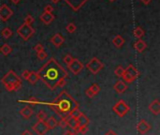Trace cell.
<instances>
[{
	"label": "cell",
	"instance_id": "cell-43",
	"mask_svg": "<svg viewBox=\"0 0 160 135\" xmlns=\"http://www.w3.org/2000/svg\"><path fill=\"white\" fill-rule=\"evenodd\" d=\"M141 1L144 5H148V4L151 2V0H141Z\"/></svg>",
	"mask_w": 160,
	"mask_h": 135
},
{
	"label": "cell",
	"instance_id": "cell-10",
	"mask_svg": "<svg viewBox=\"0 0 160 135\" xmlns=\"http://www.w3.org/2000/svg\"><path fill=\"white\" fill-rule=\"evenodd\" d=\"M33 130L38 135H45V133L49 130L44 123V121H38L33 126Z\"/></svg>",
	"mask_w": 160,
	"mask_h": 135
},
{
	"label": "cell",
	"instance_id": "cell-13",
	"mask_svg": "<svg viewBox=\"0 0 160 135\" xmlns=\"http://www.w3.org/2000/svg\"><path fill=\"white\" fill-rule=\"evenodd\" d=\"M148 109H149V111L155 115H158L160 114V101L158 100H155L153 101L149 106H148Z\"/></svg>",
	"mask_w": 160,
	"mask_h": 135
},
{
	"label": "cell",
	"instance_id": "cell-32",
	"mask_svg": "<svg viewBox=\"0 0 160 135\" xmlns=\"http://www.w3.org/2000/svg\"><path fill=\"white\" fill-rule=\"evenodd\" d=\"M74 59L72 56H71V55H69V54H68V55H65V57H64V62H65V64L67 65V66H68L71 62H72V60Z\"/></svg>",
	"mask_w": 160,
	"mask_h": 135
},
{
	"label": "cell",
	"instance_id": "cell-44",
	"mask_svg": "<svg viewBox=\"0 0 160 135\" xmlns=\"http://www.w3.org/2000/svg\"><path fill=\"white\" fill-rule=\"evenodd\" d=\"M72 133H73V131H71V130H66L64 132V135H71Z\"/></svg>",
	"mask_w": 160,
	"mask_h": 135
},
{
	"label": "cell",
	"instance_id": "cell-14",
	"mask_svg": "<svg viewBox=\"0 0 160 135\" xmlns=\"http://www.w3.org/2000/svg\"><path fill=\"white\" fill-rule=\"evenodd\" d=\"M100 91V87L99 85L96 84V83H94L92 84L91 87L85 91V95L87 96L88 98H90V99H92V98H94L96 94H98V92Z\"/></svg>",
	"mask_w": 160,
	"mask_h": 135
},
{
	"label": "cell",
	"instance_id": "cell-17",
	"mask_svg": "<svg viewBox=\"0 0 160 135\" xmlns=\"http://www.w3.org/2000/svg\"><path fill=\"white\" fill-rule=\"evenodd\" d=\"M20 115L23 117V118H26V119H28L32 116L33 115V110L28 106L26 105V107H23V109L20 110Z\"/></svg>",
	"mask_w": 160,
	"mask_h": 135
},
{
	"label": "cell",
	"instance_id": "cell-35",
	"mask_svg": "<svg viewBox=\"0 0 160 135\" xmlns=\"http://www.w3.org/2000/svg\"><path fill=\"white\" fill-rule=\"evenodd\" d=\"M81 114H82V112L79 110V108H77V109H74V110H73V111L70 113L69 115H71V116H73V117H75V118H78V116H79Z\"/></svg>",
	"mask_w": 160,
	"mask_h": 135
},
{
	"label": "cell",
	"instance_id": "cell-37",
	"mask_svg": "<svg viewBox=\"0 0 160 135\" xmlns=\"http://www.w3.org/2000/svg\"><path fill=\"white\" fill-rule=\"evenodd\" d=\"M89 130V128L88 126H82V127H79V133L81 134H85L87 133Z\"/></svg>",
	"mask_w": 160,
	"mask_h": 135
},
{
	"label": "cell",
	"instance_id": "cell-27",
	"mask_svg": "<svg viewBox=\"0 0 160 135\" xmlns=\"http://www.w3.org/2000/svg\"><path fill=\"white\" fill-rule=\"evenodd\" d=\"M1 35H2V37H3L4 39H9V38H10V37L12 36V31L10 30V28L5 27V28L2 29Z\"/></svg>",
	"mask_w": 160,
	"mask_h": 135
},
{
	"label": "cell",
	"instance_id": "cell-15",
	"mask_svg": "<svg viewBox=\"0 0 160 135\" xmlns=\"http://www.w3.org/2000/svg\"><path fill=\"white\" fill-rule=\"evenodd\" d=\"M64 41H65L64 38H63V37L61 36L59 33L55 34L54 36H53L52 38H51V42H52V44H53L54 47H56V48H59L61 45H62V44L64 43Z\"/></svg>",
	"mask_w": 160,
	"mask_h": 135
},
{
	"label": "cell",
	"instance_id": "cell-9",
	"mask_svg": "<svg viewBox=\"0 0 160 135\" xmlns=\"http://www.w3.org/2000/svg\"><path fill=\"white\" fill-rule=\"evenodd\" d=\"M13 14V11L10 9V8H9L8 5L3 4L1 7H0V20L3 22H7L11 16Z\"/></svg>",
	"mask_w": 160,
	"mask_h": 135
},
{
	"label": "cell",
	"instance_id": "cell-42",
	"mask_svg": "<svg viewBox=\"0 0 160 135\" xmlns=\"http://www.w3.org/2000/svg\"><path fill=\"white\" fill-rule=\"evenodd\" d=\"M104 135H117V134H116V133H115L113 130H109V131H108V132H106Z\"/></svg>",
	"mask_w": 160,
	"mask_h": 135
},
{
	"label": "cell",
	"instance_id": "cell-20",
	"mask_svg": "<svg viewBox=\"0 0 160 135\" xmlns=\"http://www.w3.org/2000/svg\"><path fill=\"white\" fill-rule=\"evenodd\" d=\"M146 47H147V44L142 40H138L136 42H135V44H134L135 50H136L138 53H142L145 50V49H146Z\"/></svg>",
	"mask_w": 160,
	"mask_h": 135
},
{
	"label": "cell",
	"instance_id": "cell-11",
	"mask_svg": "<svg viewBox=\"0 0 160 135\" xmlns=\"http://www.w3.org/2000/svg\"><path fill=\"white\" fill-rule=\"evenodd\" d=\"M136 129H137V130H138L141 134L144 135V134H146L147 132H148V131L150 130L151 126H150V124H149L147 121H145L144 119H141V120L139 122V123L137 124Z\"/></svg>",
	"mask_w": 160,
	"mask_h": 135
},
{
	"label": "cell",
	"instance_id": "cell-26",
	"mask_svg": "<svg viewBox=\"0 0 160 135\" xmlns=\"http://www.w3.org/2000/svg\"><path fill=\"white\" fill-rule=\"evenodd\" d=\"M144 30L141 27H136L134 30H133V35H134V37L135 38H137L138 40H141L142 37H143V35H144Z\"/></svg>",
	"mask_w": 160,
	"mask_h": 135
},
{
	"label": "cell",
	"instance_id": "cell-34",
	"mask_svg": "<svg viewBox=\"0 0 160 135\" xmlns=\"http://www.w3.org/2000/svg\"><path fill=\"white\" fill-rule=\"evenodd\" d=\"M35 22V19L34 17H32L30 14H28L26 18H24V23L28 24V26H31V24Z\"/></svg>",
	"mask_w": 160,
	"mask_h": 135
},
{
	"label": "cell",
	"instance_id": "cell-8",
	"mask_svg": "<svg viewBox=\"0 0 160 135\" xmlns=\"http://www.w3.org/2000/svg\"><path fill=\"white\" fill-rule=\"evenodd\" d=\"M68 69H69L74 75H78L79 73L82 70L83 65H82V63L81 62L80 60L74 58V59L72 60V62L68 66Z\"/></svg>",
	"mask_w": 160,
	"mask_h": 135
},
{
	"label": "cell",
	"instance_id": "cell-28",
	"mask_svg": "<svg viewBox=\"0 0 160 135\" xmlns=\"http://www.w3.org/2000/svg\"><path fill=\"white\" fill-rule=\"evenodd\" d=\"M124 71H125V69L123 68L122 66H118L115 69H114V74L116 77L118 78H122L123 74H124Z\"/></svg>",
	"mask_w": 160,
	"mask_h": 135
},
{
	"label": "cell",
	"instance_id": "cell-21",
	"mask_svg": "<svg viewBox=\"0 0 160 135\" xmlns=\"http://www.w3.org/2000/svg\"><path fill=\"white\" fill-rule=\"evenodd\" d=\"M65 118H66V120H67L68 127L71 128L73 130H74L77 127H79V126H78V123H77V118L73 117V116H71V115H68V116H67V117H65Z\"/></svg>",
	"mask_w": 160,
	"mask_h": 135
},
{
	"label": "cell",
	"instance_id": "cell-22",
	"mask_svg": "<svg viewBox=\"0 0 160 135\" xmlns=\"http://www.w3.org/2000/svg\"><path fill=\"white\" fill-rule=\"evenodd\" d=\"M125 43V40L121 35H117L113 39V44L116 48H121Z\"/></svg>",
	"mask_w": 160,
	"mask_h": 135
},
{
	"label": "cell",
	"instance_id": "cell-23",
	"mask_svg": "<svg viewBox=\"0 0 160 135\" xmlns=\"http://www.w3.org/2000/svg\"><path fill=\"white\" fill-rule=\"evenodd\" d=\"M74 1L77 2L76 4V10H78L79 9H81V7L87 1V0H66V2L72 8L73 7V4H74Z\"/></svg>",
	"mask_w": 160,
	"mask_h": 135
},
{
	"label": "cell",
	"instance_id": "cell-5",
	"mask_svg": "<svg viewBox=\"0 0 160 135\" xmlns=\"http://www.w3.org/2000/svg\"><path fill=\"white\" fill-rule=\"evenodd\" d=\"M16 33L21 37L23 41H28L31 37L35 34V29L31 26H28V24L23 23L22 26L17 29Z\"/></svg>",
	"mask_w": 160,
	"mask_h": 135
},
{
	"label": "cell",
	"instance_id": "cell-18",
	"mask_svg": "<svg viewBox=\"0 0 160 135\" xmlns=\"http://www.w3.org/2000/svg\"><path fill=\"white\" fill-rule=\"evenodd\" d=\"M77 123L79 127H82V126H88V124L90 123V120L89 118L86 116L84 114H81L78 118H77Z\"/></svg>",
	"mask_w": 160,
	"mask_h": 135
},
{
	"label": "cell",
	"instance_id": "cell-7",
	"mask_svg": "<svg viewBox=\"0 0 160 135\" xmlns=\"http://www.w3.org/2000/svg\"><path fill=\"white\" fill-rule=\"evenodd\" d=\"M86 68H87L93 74H97V73L104 68V64L97 57H93L89 62L86 64Z\"/></svg>",
	"mask_w": 160,
	"mask_h": 135
},
{
	"label": "cell",
	"instance_id": "cell-19",
	"mask_svg": "<svg viewBox=\"0 0 160 135\" xmlns=\"http://www.w3.org/2000/svg\"><path fill=\"white\" fill-rule=\"evenodd\" d=\"M44 123H45L48 130H54L57 127V121L54 116H51V117H49L48 119H46L44 121Z\"/></svg>",
	"mask_w": 160,
	"mask_h": 135
},
{
	"label": "cell",
	"instance_id": "cell-41",
	"mask_svg": "<svg viewBox=\"0 0 160 135\" xmlns=\"http://www.w3.org/2000/svg\"><path fill=\"white\" fill-rule=\"evenodd\" d=\"M22 135H33V134H32V132H31L30 130H26L24 131H23Z\"/></svg>",
	"mask_w": 160,
	"mask_h": 135
},
{
	"label": "cell",
	"instance_id": "cell-38",
	"mask_svg": "<svg viewBox=\"0 0 160 135\" xmlns=\"http://www.w3.org/2000/svg\"><path fill=\"white\" fill-rule=\"evenodd\" d=\"M37 56H38V58L40 60H44L47 57V54L44 51H42V52H40V53H37Z\"/></svg>",
	"mask_w": 160,
	"mask_h": 135
},
{
	"label": "cell",
	"instance_id": "cell-25",
	"mask_svg": "<svg viewBox=\"0 0 160 135\" xmlns=\"http://www.w3.org/2000/svg\"><path fill=\"white\" fill-rule=\"evenodd\" d=\"M39 80H40V78H39V75H38V72L37 71H30V75H29L27 81L31 84H35Z\"/></svg>",
	"mask_w": 160,
	"mask_h": 135
},
{
	"label": "cell",
	"instance_id": "cell-1",
	"mask_svg": "<svg viewBox=\"0 0 160 135\" xmlns=\"http://www.w3.org/2000/svg\"><path fill=\"white\" fill-rule=\"evenodd\" d=\"M37 72L39 78L51 90H54L58 87H64L66 78L68 76L67 70L53 57Z\"/></svg>",
	"mask_w": 160,
	"mask_h": 135
},
{
	"label": "cell",
	"instance_id": "cell-45",
	"mask_svg": "<svg viewBox=\"0 0 160 135\" xmlns=\"http://www.w3.org/2000/svg\"><path fill=\"white\" fill-rule=\"evenodd\" d=\"M10 1H11L12 3H14V4H18V3L20 2V0H10Z\"/></svg>",
	"mask_w": 160,
	"mask_h": 135
},
{
	"label": "cell",
	"instance_id": "cell-24",
	"mask_svg": "<svg viewBox=\"0 0 160 135\" xmlns=\"http://www.w3.org/2000/svg\"><path fill=\"white\" fill-rule=\"evenodd\" d=\"M11 52H12V48L9 44H7V43L3 44L1 47H0V53H1L5 56L9 55Z\"/></svg>",
	"mask_w": 160,
	"mask_h": 135
},
{
	"label": "cell",
	"instance_id": "cell-29",
	"mask_svg": "<svg viewBox=\"0 0 160 135\" xmlns=\"http://www.w3.org/2000/svg\"><path fill=\"white\" fill-rule=\"evenodd\" d=\"M76 24L74 23H69L68 26L66 27V30L68 32V33H70V34H72V33H74L75 31H76Z\"/></svg>",
	"mask_w": 160,
	"mask_h": 135
},
{
	"label": "cell",
	"instance_id": "cell-47",
	"mask_svg": "<svg viewBox=\"0 0 160 135\" xmlns=\"http://www.w3.org/2000/svg\"><path fill=\"white\" fill-rule=\"evenodd\" d=\"M109 1H110V2H114L115 0H109Z\"/></svg>",
	"mask_w": 160,
	"mask_h": 135
},
{
	"label": "cell",
	"instance_id": "cell-2",
	"mask_svg": "<svg viewBox=\"0 0 160 135\" xmlns=\"http://www.w3.org/2000/svg\"><path fill=\"white\" fill-rule=\"evenodd\" d=\"M47 104L61 118L68 116L73 110L79 108V103L65 90L61 92L52 102H49Z\"/></svg>",
	"mask_w": 160,
	"mask_h": 135
},
{
	"label": "cell",
	"instance_id": "cell-48",
	"mask_svg": "<svg viewBox=\"0 0 160 135\" xmlns=\"http://www.w3.org/2000/svg\"><path fill=\"white\" fill-rule=\"evenodd\" d=\"M71 135H78V134H76V133H74V132H73V133H72Z\"/></svg>",
	"mask_w": 160,
	"mask_h": 135
},
{
	"label": "cell",
	"instance_id": "cell-46",
	"mask_svg": "<svg viewBox=\"0 0 160 135\" xmlns=\"http://www.w3.org/2000/svg\"><path fill=\"white\" fill-rule=\"evenodd\" d=\"M59 1H60V0H51V2L54 3V4H56V3H58Z\"/></svg>",
	"mask_w": 160,
	"mask_h": 135
},
{
	"label": "cell",
	"instance_id": "cell-39",
	"mask_svg": "<svg viewBox=\"0 0 160 135\" xmlns=\"http://www.w3.org/2000/svg\"><path fill=\"white\" fill-rule=\"evenodd\" d=\"M29 75H30V71L27 70V69H26V70H23V71L22 76H21V77H22L23 79H24V80H27L28 77H29Z\"/></svg>",
	"mask_w": 160,
	"mask_h": 135
},
{
	"label": "cell",
	"instance_id": "cell-3",
	"mask_svg": "<svg viewBox=\"0 0 160 135\" xmlns=\"http://www.w3.org/2000/svg\"><path fill=\"white\" fill-rule=\"evenodd\" d=\"M1 83L9 92L18 91L22 87V79L13 70H9L1 79Z\"/></svg>",
	"mask_w": 160,
	"mask_h": 135
},
{
	"label": "cell",
	"instance_id": "cell-16",
	"mask_svg": "<svg viewBox=\"0 0 160 135\" xmlns=\"http://www.w3.org/2000/svg\"><path fill=\"white\" fill-rule=\"evenodd\" d=\"M40 21L43 23L49 24V23H51L54 20V15H53V13H47V12H43V13L40 15Z\"/></svg>",
	"mask_w": 160,
	"mask_h": 135
},
{
	"label": "cell",
	"instance_id": "cell-6",
	"mask_svg": "<svg viewBox=\"0 0 160 135\" xmlns=\"http://www.w3.org/2000/svg\"><path fill=\"white\" fill-rule=\"evenodd\" d=\"M129 106L127 104V102L123 100H120L119 101H117L115 103V105H113V111L119 116V117H123L125 116L128 112H129Z\"/></svg>",
	"mask_w": 160,
	"mask_h": 135
},
{
	"label": "cell",
	"instance_id": "cell-30",
	"mask_svg": "<svg viewBox=\"0 0 160 135\" xmlns=\"http://www.w3.org/2000/svg\"><path fill=\"white\" fill-rule=\"evenodd\" d=\"M37 118H38L39 121H45L46 118H47V115L44 111H42V110H40V111L37 114Z\"/></svg>",
	"mask_w": 160,
	"mask_h": 135
},
{
	"label": "cell",
	"instance_id": "cell-36",
	"mask_svg": "<svg viewBox=\"0 0 160 135\" xmlns=\"http://www.w3.org/2000/svg\"><path fill=\"white\" fill-rule=\"evenodd\" d=\"M34 50L37 52V53H40V52H42L44 51V46L41 44V43H38L35 47H34Z\"/></svg>",
	"mask_w": 160,
	"mask_h": 135
},
{
	"label": "cell",
	"instance_id": "cell-4",
	"mask_svg": "<svg viewBox=\"0 0 160 135\" xmlns=\"http://www.w3.org/2000/svg\"><path fill=\"white\" fill-rule=\"evenodd\" d=\"M139 76H140V71L136 68H135L133 65L130 64L127 69H125L124 74H123L122 78H123V81H124L125 83H133L135 80H136Z\"/></svg>",
	"mask_w": 160,
	"mask_h": 135
},
{
	"label": "cell",
	"instance_id": "cell-40",
	"mask_svg": "<svg viewBox=\"0 0 160 135\" xmlns=\"http://www.w3.org/2000/svg\"><path fill=\"white\" fill-rule=\"evenodd\" d=\"M53 11H54L53 6H51V5L45 6V8H44V12H47V13H53Z\"/></svg>",
	"mask_w": 160,
	"mask_h": 135
},
{
	"label": "cell",
	"instance_id": "cell-31",
	"mask_svg": "<svg viewBox=\"0 0 160 135\" xmlns=\"http://www.w3.org/2000/svg\"><path fill=\"white\" fill-rule=\"evenodd\" d=\"M26 102L30 104V105H37L38 103H40V101L37 100V98H35V97H30Z\"/></svg>",
	"mask_w": 160,
	"mask_h": 135
},
{
	"label": "cell",
	"instance_id": "cell-12",
	"mask_svg": "<svg viewBox=\"0 0 160 135\" xmlns=\"http://www.w3.org/2000/svg\"><path fill=\"white\" fill-rule=\"evenodd\" d=\"M113 89L115 90L116 93L118 94H123L127 89V84L122 80H119L117 81L114 85H113Z\"/></svg>",
	"mask_w": 160,
	"mask_h": 135
},
{
	"label": "cell",
	"instance_id": "cell-33",
	"mask_svg": "<svg viewBox=\"0 0 160 135\" xmlns=\"http://www.w3.org/2000/svg\"><path fill=\"white\" fill-rule=\"evenodd\" d=\"M57 126H59L61 129H66L68 127L66 118H61V120L59 122H57Z\"/></svg>",
	"mask_w": 160,
	"mask_h": 135
}]
</instances>
